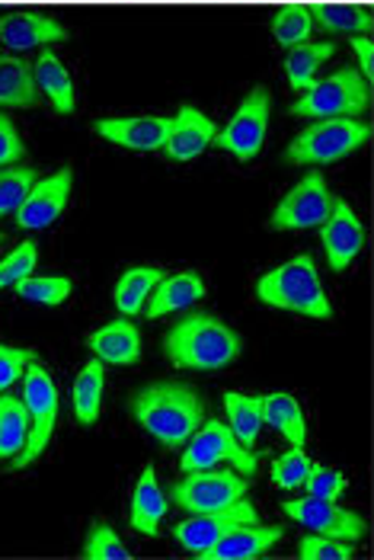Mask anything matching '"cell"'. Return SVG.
<instances>
[{
  "label": "cell",
  "mask_w": 374,
  "mask_h": 560,
  "mask_svg": "<svg viewBox=\"0 0 374 560\" xmlns=\"http://www.w3.org/2000/svg\"><path fill=\"white\" fill-rule=\"evenodd\" d=\"M247 497V480L237 471H192L173 487V503L186 513H218Z\"/></svg>",
  "instance_id": "10"
},
{
  "label": "cell",
  "mask_w": 374,
  "mask_h": 560,
  "mask_svg": "<svg viewBox=\"0 0 374 560\" xmlns=\"http://www.w3.org/2000/svg\"><path fill=\"white\" fill-rule=\"evenodd\" d=\"M311 455L301 448V445H291V452L285 455H279L276 462H272V468H269V477H272V483L276 487H282V490H294V487H301L304 483V477L311 471Z\"/></svg>",
  "instance_id": "34"
},
{
  "label": "cell",
  "mask_w": 374,
  "mask_h": 560,
  "mask_svg": "<svg viewBox=\"0 0 374 560\" xmlns=\"http://www.w3.org/2000/svg\"><path fill=\"white\" fill-rule=\"evenodd\" d=\"M311 33H314V16H311L307 3L297 0V3L279 7V13H276V20H272V36H276V43L285 45V48H294V45L307 43Z\"/></svg>",
  "instance_id": "31"
},
{
  "label": "cell",
  "mask_w": 374,
  "mask_h": 560,
  "mask_svg": "<svg viewBox=\"0 0 374 560\" xmlns=\"http://www.w3.org/2000/svg\"><path fill=\"white\" fill-rule=\"evenodd\" d=\"M166 359L179 369L218 372L241 359L244 340L234 327L208 311H189L164 340Z\"/></svg>",
  "instance_id": "2"
},
{
  "label": "cell",
  "mask_w": 374,
  "mask_h": 560,
  "mask_svg": "<svg viewBox=\"0 0 374 560\" xmlns=\"http://www.w3.org/2000/svg\"><path fill=\"white\" fill-rule=\"evenodd\" d=\"M282 513L291 516L297 525H304L307 532H317V535H330L339 541H362L369 535V522L352 513V510H342L336 500H320V497H301V500H289L282 503Z\"/></svg>",
  "instance_id": "11"
},
{
  "label": "cell",
  "mask_w": 374,
  "mask_h": 560,
  "mask_svg": "<svg viewBox=\"0 0 374 560\" xmlns=\"http://www.w3.org/2000/svg\"><path fill=\"white\" fill-rule=\"evenodd\" d=\"M36 179H39V173L33 167H3L0 173V218L16 215V209L23 206V199L30 196Z\"/></svg>",
  "instance_id": "33"
},
{
  "label": "cell",
  "mask_w": 374,
  "mask_h": 560,
  "mask_svg": "<svg viewBox=\"0 0 374 560\" xmlns=\"http://www.w3.org/2000/svg\"><path fill=\"white\" fill-rule=\"evenodd\" d=\"M369 141H372V126L362 119H317L291 141L285 164L294 167L336 164Z\"/></svg>",
  "instance_id": "5"
},
{
  "label": "cell",
  "mask_w": 374,
  "mask_h": 560,
  "mask_svg": "<svg viewBox=\"0 0 374 560\" xmlns=\"http://www.w3.org/2000/svg\"><path fill=\"white\" fill-rule=\"evenodd\" d=\"M307 490V497H320V500H339L349 490L346 475H339L336 468H324V465H311V471L301 483Z\"/></svg>",
  "instance_id": "38"
},
{
  "label": "cell",
  "mask_w": 374,
  "mask_h": 560,
  "mask_svg": "<svg viewBox=\"0 0 374 560\" xmlns=\"http://www.w3.org/2000/svg\"><path fill=\"white\" fill-rule=\"evenodd\" d=\"M83 558L86 560H128L131 551L122 545V538L106 525V522H96L86 535V545H83Z\"/></svg>",
  "instance_id": "35"
},
{
  "label": "cell",
  "mask_w": 374,
  "mask_h": 560,
  "mask_svg": "<svg viewBox=\"0 0 374 560\" xmlns=\"http://www.w3.org/2000/svg\"><path fill=\"white\" fill-rule=\"evenodd\" d=\"M30 435V413L23 397L0 390V462L16 458Z\"/></svg>",
  "instance_id": "28"
},
{
  "label": "cell",
  "mask_w": 374,
  "mask_h": 560,
  "mask_svg": "<svg viewBox=\"0 0 374 560\" xmlns=\"http://www.w3.org/2000/svg\"><path fill=\"white\" fill-rule=\"evenodd\" d=\"M259 413H262V423L272 427L276 432H282L291 445H307V427H304V410L301 404L291 397V394H262L259 397Z\"/></svg>",
  "instance_id": "25"
},
{
  "label": "cell",
  "mask_w": 374,
  "mask_h": 560,
  "mask_svg": "<svg viewBox=\"0 0 374 560\" xmlns=\"http://www.w3.org/2000/svg\"><path fill=\"white\" fill-rule=\"evenodd\" d=\"M314 30L330 36H372L374 16L369 3L352 0H307Z\"/></svg>",
  "instance_id": "18"
},
{
  "label": "cell",
  "mask_w": 374,
  "mask_h": 560,
  "mask_svg": "<svg viewBox=\"0 0 374 560\" xmlns=\"http://www.w3.org/2000/svg\"><path fill=\"white\" fill-rule=\"evenodd\" d=\"M166 516V497L157 487V471L144 468L135 490H131V506H128V525L141 535H157L161 522Z\"/></svg>",
  "instance_id": "22"
},
{
  "label": "cell",
  "mask_w": 374,
  "mask_h": 560,
  "mask_svg": "<svg viewBox=\"0 0 374 560\" xmlns=\"http://www.w3.org/2000/svg\"><path fill=\"white\" fill-rule=\"evenodd\" d=\"M86 349L103 365H135L141 359V334L128 317H119V320H109L106 327L93 330L86 337Z\"/></svg>",
  "instance_id": "20"
},
{
  "label": "cell",
  "mask_w": 374,
  "mask_h": 560,
  "mask_svg": "<svg viewBox=\"0 0 374 560\" xmlns=\"http://www.w3.org/2000/svg\"><path fill=\"white\" fill-rule=\"evenodd\" d=\"M20 382H23V404H26V413H30V435H26V445L20 448V455L13 458V468H30L48 448V442L55 435L58 388H55L51 375L42 369L39 362H30Z\"/></svg>",
  "instance_id": "6"
},
{
  "label": "cell",
  "mask_w": 374,
  "mask_h": 560,
  "mask_svg": "<svg viewBox=\"0 0 374 560\" xmlns=\"http://www.w3.org/2000/svg\"><path fill=\"white\" fill-rule=\"evenodd\" d=\"M131 417L164 448H183L206 423V404L189 385L154 382L131 397Z\"/></svg>",
  "instance_id": "1"
},
{
  "label": "cell",
  "mask_w": 374,
  "mask_h": 560,
  "mask_svg": "<svg viewBox=\"0 0 374 560\" xmlns=\"http://www.w3.org/2000/svg\"><path fill=\"white\" fill-rule=\"evenodd\" d=\"M68 30L39 10H16L0 16V43L13 51H30V48H45V45L65 43Z\"/></svg>",
  "instance_id": "15"
},
{
  "label": "cell",
  "mask_w": 374,
  "mask_h": 560,
  "mask_svg": "<svg viewBox=\"0 0 374 560\" xmlns=\"http://www.w3.org/2000/svg\"><path fill=\"white\" fill-rule=\"evenodd\" d=\"M256 299L269 307L291 311L314 320H332V307L320 285V272L311 254L289 259L256 282Z\"/></svg>",
  "instance_id": "3"
},
{
  "label": "cell",
  "mask_w": 374,
  "mask_h": 560,
  "mask_svg": "<svg viewBox=\"0 0 374 560\" xmlns=\"http://www.w3.org/2000/svg\"><path fill=\"white\" fill-rule=\"evenodd\" d=\"M36 262H39V247H36L33 241H23L10 257L0 259V289H10V285H16L20 279L33 276Z\"/></svg>",
  "instance_id": "37"
},
{
  "label": "cell",
  "mask_w": 374,
  "mask_h": 560,
  "mask_svg": "<svg viewBox=\"0 0 374 560\" xmlns=\"http://www.w3.org/2000/svg\"><path fill=\"white\" fill-rule=\"evenodd\" d=\"M71 186H74V171L71 167H61V171L45 176V179H36L33 189H30V196L16 209V224L23 231L48 228L55 218H61V212H65L68 196H71Z\"/></svg>",
  "instance_id": "13"
},
{
  "label": "cell",
  "mask_w": 374,
  "mask_h": 560,
  "mask_svg": "<svg viewBox=\"0 0 374 560\" xmlns=\"http://www.w3.org/2000/svg\"><path fill=\"white\" fill-rule=\"evenodd\" d=\"M372 106V90L362 71L339 68L336 74L314 81L307 90H301V100L291 103V116L297 119H359Z\"/></svg>",
  "instance_id": "4"
},
{
  "label": "cell",
  "mask_w": 374,
  "mask_h": 560,
  "mask_svg": "<svg viewBox=\"0 0 374 560\" xmlns=\"http://www.w3.org/2000/svg\"><path fill=\"white\" fill-rule=\"evenodd\" d=\"M36 355L30 349H20V346H3L0 343V390H10L26 372V365L33 362Z\"/></svg>",
  "instance_id": "39"
},
{
  "label": "cell",
  "mask_w": 374,
  "mask_h": 560,
  "mask_svg": "<svg viewBox=\"0 0 374 560\" xmlns=\"http://www.w3.org/2000/svg\"><path fill=\"white\" fill-rule=\"evenodd\" d=\"M23 154H26V148H23V138L16 135V126L0 113V167L20 164Z\"/></svg>",
  "instance_id": "40"
},
{
  "label": "cell",
  "mask_w": 374,
  "mask_h": 560,
  "mask_svg": "<svg viewBox=\"0 0 374 560\" xmlns=\"http://www.w3.org/2000/svg\"><path fill=\"white\" fill-rule=\"evenodd\" d=\"M103 388H106V369L100 359H90L78 372L71 400H74V417L81 427H93L100 420V407H103Z\"/></svg>",
  "instance_id": "26"
},
{
  "label": "cell",
  "mask_w": 374,
  "mask_h": 560,
  "mask_svg": "<svg viewBox=\"0 0 374 560\" xmlns=\"http://www.w3.org/2000/svg\"><path fill=\"white\" fill-rule=\"evenodd\" d=\"M33 78L39 84L42 96L51 100L55 113H61V116L74 113V81H71L68 68L61 65V58L55 51H42L36 65H33Z\"/></svg>",
  "instance_id": "24"
},
{
  "label": "cell",
  "mask_w": 374,
  "mask_h": 560,
  "mask_svg": "<svg viewBox=\"0 0 374 560\" xmlns=\"http://www.w3.org/2000/svg\"><path fill=\"white\" fill-rule=\"evenodd\" d=\"M0 241H3V231H0Z\"/></svg>",
  "instance_id": "42"
},
{
  "label": "cell",
  "mask_w": 374,
  "mask_h": 560,
  "mask_svg": "<svg viewBox=\"0 0 374 560\" xmlns=\"http://www.w3.org/2000/svg\"><path fill=\"white\" fill-rule=\"evenodd\" d=\"M206 299V282L199 272H173V276H164L151 299L144 304V317L148 320H157V317H166L173 311H183V307H192L196 302Z\"/></svg>",
  "instance_id": "21"
},
{
  "label": "cell",
  "mask_w": 374,
  "mask_h": 560,
  "mask_svg": "<svg viewBox=\"0 0 374 560\" xmlns=\"http://www.w3.org/2000/svg\"><path fill=\"white\" fill-rule=\"evenodd\" d=\"M218 462H231L237 475H256V458L249 455L247 445L237 442V435L231 432L227 423L221 420H206L199 430L192 432L183 458H179V471L192 475V471H208Z\"/></svg>",
  "instance_id": "7"
},
{
  "label": "cell",
  "mask_w": 374,
  "mask_h": 560,
  "mask_svg": "<svg viewBox=\"0 0 374 560\" xmlns=\"http://www.w3.org/2000/svg\"><path fill=\"white\" fill-rule=\"evenodd\" d=\"M13 289L23 302H36L45 307H55L71 299V279L65 276H26Z\"/></svg>",
  "instance_id": "32"
},
{
  "label": "cell",
  "mask_w": 374,
  "mask_h": 560,
  "mask_svg": "<svg viewBox=\"0 0 374 560\" xmlns=\"http://www.w3.org/2000/svg\"><path fill=\"white\" fill-rule=\"evenodd\" d=\"M266 129H269V90L253 86L244 103L237 106V113L231 116V122L214 135V144L234 154L237 161H253L266 141Z\"/></svg>",
  "instance_id": "9"
},
{
  "label": "cell",
  "mask_w": 374,
  "mask_h": 560,
  "mask_svg": "<svg viewBox=\"0 0 374 560\" xmlns=\"http://www.w3.org/2000/svg\"><path fill=\"white\" fill-rule=\"evenodd\" d=\"M336 45L332 43H301L294 45L285 58V78H289L291 90H307V86L317 81V71L324 61H330Z\"/></svg>",
  "instance_id": "29"
},
{
  "label": "cell",
  "mask_w": 374,
  "mask_h": 560,
  "mask_svg": "<svg viewBox=\"0 0 374 560\" xmlns=\"http://www.w3.org/2000/svg\"><path fill=\"white\" fill-rule=\"evenodd\" d=\"M161 279H164V272L157 266H131L128 272H122V279H119V285L113 292V302L119 307V314L122 317L141 314Z\"/></svg>",
  "instance_id": "27"
},
{
  "label": "cell",
  "mask_w": 374,
  "mask_h": 560,
  "mask_svg": "<svg viewBox=\"0 0 374 560\" xmlns=\"http://www.w3.org/2000/svg\"><path fill=\"white\" fill-rule=\"evenodd\" d=\"M214 135H218V126L202 109L179 106V113L173 116V129L166 135L161 151L170 161H196L199 154H206L208 144H214Z\"/></svg>",
  "instance_id": "16"
},
{
  "label": "cell",
  "mask_w": 374,
  "mask_h": 560,
  "mask_svg": "<svg viewBox=\"0 0 374 560\" xmlns=\"http://www.w3.org/2000/svg\"><path fill=\"white\" fill-rule=\"evenodd\" d=\"M96 135H103L106 141L131 148V151H161L166 135L173 129V119L166 116H135V119H100Z\"/></svg>",
  "instance_id": "17"
},
{
  "label": "cell",
  "mask_w": 374,
  "mask_h": 560,
  "mask_svg": "<svg viewBox=\"0 0 374 560\" xmlns=\"http://www.w3.org/2000/svg\"><path fill=\"white\" fill-rule=\"evenodd\" d=\"M332 196L327 189V179L320 171H311L297 186H291L285 199L276 206L269 218L272 231H311L320 228L330 215Z\"/></svg>",
  "instance_id": "8"
},
{
  "label": "cell",
  "mask_w": 374,
  "mask_h": 560,
  "mask_svg": "<svg viewBox=\"0 0 374 560\" xmlns=\"http://www.w3.org/2000/svg\"><path fill=\"white\" fill-rule=\"evenodd\" d=\"M42 103V90L33 78V68L16 58H0V109H36Z\"/></svg>",
  "instance_id": "23"
},
{
  "label": "cell",
  "mask_w": 374,
  "mask_h": 560,
  "mask_svg": "<svg viewBox=\"0 0 374 560\" xmlns=\"http://www.w3.org/2000/svg\"><path fill=\"white\" fill-rule=\"evenodd\" d=\"M349 43H352V51L359 55V61H362V78H365V81H372V74H374L372 36H349Z\"/></svg>",
  "instance_id": "41"
},
{
  "label": "cell",
  "mask_w": 374,
  "mask_h": 560,
  "mask_svg": "<svg viewBox=\"0 0 374 560\" xmlns=\"http://www.w3.org/2000/svg\"><path fill=\"white\" fill-rule=\"evenodd\" d=\"M320 237L332 272H346L365 247V228L346 199H332L330 215L320 224Z\"/></svg>",
  "instance_id": "14"
},
{
  "label": "cell",
  "mask_w": 374,
  "mask_h": 560,
  "mask_svg": "<svg viewBox=\"0 0 374 560\" xmlns=\"http://www.w3.org/2000/svg\"><path fill=\"white\" fill-rule=\"evenodd\" d=\"M224 410H227V427L237 435L241 445H256L262 430V413H259V397H247L237 390L224 394Z\"/></svg>",
  "instance_id": "30"
},
{
  "label": "cell",
  "mask_w": 374,
  "mask_h": 560,
  "mask_svg": "<svg viewBox=\"0 0 374 560\" xmlns=\"http://www.w3.org/2000/svg\"><path fill=\"white\" fill-rule=\"evenodd\" d=\"M297 558L304 560H352L355 558V545L352 541H339L330 535H304L297 545Z\"/></svg>",
  "instance_id": "36"
},
{
  "label": "cell",
  "mask_w": 374,
  "mask_h": 560,
  "mask_svg": "<svg viewBox=\"0 0 374 560\" xmlns=\"http://www.w3.org/2000/svg\"><path fill=\"white\" fill-rule=\"evenodd\" d=\"M279 538H282V528H279V525H259V522L234 525V528H231V532H224L211 548H206L199 558H206V560L259 558V555H266Z\"/></svg>",
  "instance_id": "19"
},
{
  "label": "cell",
  "mask_w": 374,
  "mask_h": 560,
  "mask_svg": "<svg viewBox=\"0 0 374 560\" xmlns=\"http://www.w3.org/2000/svg\"><path fill=\"white\" fill-rule=\"evenodd\" d=\"M249 522H259V513L249 506L247 500H237V503H231V506H224L218 513H196L192 518L179 522L173 528V538L179 541L183 551L199 558L224 532H231L234 525H249Z\"/></svg>",
  "instance_id": "12"
}]
</instances>
